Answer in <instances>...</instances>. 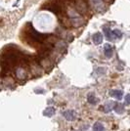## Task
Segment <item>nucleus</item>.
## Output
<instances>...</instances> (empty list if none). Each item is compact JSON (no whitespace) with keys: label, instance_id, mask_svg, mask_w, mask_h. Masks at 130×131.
<instances>
[{"label":"nucleus","instance_id":"obj_1","mask_svg":"<svg viewBox=\"0 0 130 131\" xmlns=\"http://www.w3.org/2000/svg\"><path fill=\"white\" fill-rule=\"evenodd\" d=\"M27 35L29 39H31L34 42H44L46 39L49 37V35L47 34H43V33L38 32L37 30H35L32 27V26L28 27V30H27Z\"/></svg>","mask_w":130,"mask_h":131},{"label":"nucleus","instance_id":"obj_2","mask_svg":"<svg viewBox=\"0 0 130 131\" xmlns=\"http://www.w3.org/2000/svg\"><path fill=\"white\" fill-rule=\"evenodd\" d=\"M62 115H63V116L65 117L66 119L69 120V121H71V120H73L76 117L75 111H72V110H68V111H65V112H63V113H62Z\"/></svg>","mask_w":130,"mask_h":131},{"label":"nucleus","instance_id":"obj_3","mask_svg":"<svg viewBox=\"0 0 130 131\" xmlns=\"http://www.w3.org/2000/svg\"><path fill=\"white\" fill-rule=\"evenodd\" d=\"M104 53L106 55V57L108 58H111L113 54H114V47L110 44H105L104 46Z\"/></svg>","mask_w":130,"mask_h":131},{"label":"nucleus","instance_id":"obj_4","mask_svg":"<svg viewBox=\"0 0 130 131\" xmlns=\"http://www.w3.org/2000/svg\"><path fill=\"white\" fill-rule=\"evenodd\" d=\"M91 3L97 11H102V9L104 8L103 0H91Z\"/></svg>","mask_w":130,"mask_h":131},{"label":"nucleus","instance_id":"obj_5","mask_svg":"<svg viewBox=\"0 0 130 131\" xmlns=\"http://www.w3.org/2000/svg\"><path fill=\"white\" fill-rule=\"evenodd\" d=\"M92 40L93 42L96 44V45H99V44L102 43V41H103V35H102V33L101 32H96L93 34L92 36Z\"/></svg>","mask_w":130,"mask_h":131},{"label":"nucleus","instance_id":"obj_6","mask_svg":"<svg viewBox=\"0 0 130 131\" xmlns=\"http://www.w3.org/2000/svg\"><path fill=\"white\" fill-rule=\"evenodd\" d=\"M116 103H114L113 101H110V102H107L106 104L104 105V112L105 113H110L111 111L114 110V106H115Z\"/></svg>","mask_w":130,"mask_h":131},{"label":"nucleus","instance_id":"obj_7","mask_svg":"<svg viewBox=\"0 0 130 131\" xmlns=\"http://www.w3.org/2000/svg\"><path fill=\"white\" fill-rule=\"evenodd\" d=\"M104 32H105V35H106V37H107L108 40H114V39L115 38L114 35V32H113V30H111L110 27H104Z\"/></svg>","mask_w":130,"mask_h":131},{"label":"nucleus","instance_id":"obj_8","mask_svg":"<svg viewBox=\"0 0 130 131\" xmlns=\"http://www.w3.org/2000/svg\"><path fill=\"white\" fill-rule=\"evenodd\" d=\"M16 77L18 79H25L26 77H27V73H26V71L25 70L23 69V68H18L16 71Z\"/></svg>","mask_w":130,"mask_h":131},{"label":"nucleus","instance_id":"obj_9","mask_svg":"<svg viewBox=\"0 0 130 131\" xmlns=\"http://www.w3.org/2000/svg\"><path fill=\"white\" fill-rule=\"evenodd\" d=\"M110 95L114 97L115 99H117V100H121L122 96H123V92L121 90H113L110 92Z\"/></svg>","mask_w":130,"mask_h":131},{"label":"nucleus","instance_id":"obj_10","mask_svg":"<svg viewBox=\"0 0 130 131\" xmlns=\"http://www.w3.org/2000/svg\"><path fill=\"white\" fill-rule=\"evenodd\" d=\"M55 115V109L54 108H51L49 107L47 109H45L43 111V115L44 116H47V117H51Z\"/></svg>","mask_w":130,"mask_h":131},{"label":"nucleus","instance_id":"obj_11","mask_svg":"<svg viewBox=\"0 0 130 131\" xmlns=\"http://www.w3.org/2000/svg\"><path fill=\"white\" fill-rule=\"evenodd\" d=\"M87 101H88V103H90V104L92 105H95L97 104L98 102H99V100L97 99V97L92 94V93H90V94H88V97H87Z\"/></svg>","mask_w":130,"mask_h":131},{"label":"nucleus","instance_id":"obj_12","mask_svg":"<svg viewBox=\"0 0 130 131\" xmlns=\"http://www.w3.org/2000/svg\"><path fill=\"white\" fill-rule=\"evenodd\" d=\"M114 111L116 112V114H122L124 111V106L122 104H115L114 106Z\"/></svg>","mask_w":130,"mask_h":131},{"label":"nucleus","instance_id":"obj_13","mask_svg":"<svg viewBox=\"0 0 130 131\" xmlns=\"http://www.w3.org/2000/svg\"><path fill=\"white\" fill-rule=\"evenodd\" d=\"M93 131H105L104 125L101 122H96L93 126Z\"/></svg>","mask_w":130,"mask_h":131},{"label":"nucleus","instance_id":"obj_14","mask_svg":"<svg viewBox=\"0 0 130 131\" xmlns=\"http://www.w3.org/2000/svg\"><path fill=\"white\" fill-rule=\"evenodd\" d=\"M113 32H114V35L115 38H121L122 37V32L119 29H114V30H113Z\"/></svg>","mask_w":130,"mask_h":131},{"label":"nucleus","instance_id":"obj_15","mask_svg":"<svg viewBox=\"0 0 130 131\" xmlns=\"http://www.w3.org/2000/svg\"><path fill=\"white\" fill-rule=\"evenodd\" d=\"M125 104L129 105L130 104V94H127L125 96Z\"/></svg>","mask_w":130,"mask_h":131},{"label":"nucleus","instance_id":"obj_16","mask_svg":"<svg viewBox=\"0 0 130 131\" xmlns=\"http://www.w3.org/2000/svg\"><path fill=\"white\" fill-rule=\"evenodd\" d=\"M106 1H110V0H106Z\"/></svg>","mask_w":130,"mask_h":131}]
</instances>
